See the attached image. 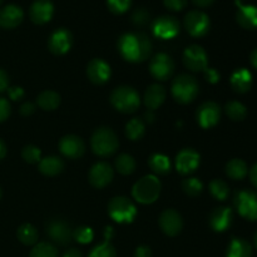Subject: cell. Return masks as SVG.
Returning <instances> with one entry per match:
<instances>
[{"label": "cell", "instance_id": "54", "mask_svg": "<svg viewBox=\"0 0 257 257\" xmlns=\"http://www.w3.org/2000/svg\"><path fill=\"white\" fill-rule=\"evenodd\" d=\"M251 64L253 65L255 69H257V48L251 53Z\"/></svg>", "mask_w": 257, "mask_h": 257}, {"label": "cell", "instance_id": "31", "mask_svg": "<svg viewBox=\"0 0 257 257\" xmlns=\"http://www.w3.org/2000/svg\"><path fill=\"white\" fill-rule=\"evenodd\" d=\"M148 166L157 175H167L171 171L170 158L161 153H155L148 160Z\"/></svg>", "mask_w": 257, "mask_h": 257}, {"label": "cell", "instance_id": "45", "mask_svg": "<svg viewBox=\"0 0 257 257\" xmlns=\"http://www.w3.org/2000/svg\"><path fill=\"white\" fill-rule=\"evenodd\" d=\"M203 72H205L206 79H207L210 83H212V84H216V83L220 80V73H218L216 69H213V68L207 67Z\"/></svg>", "mask_w": 257, "mask_h": 257}, {"label": "cell", "instance_id": "6", "mask_svg": "<svg viewBox=\"0 0 257 257\" xmlns=\"http://www.w3.org/2000/svg\"><path fill=\"white\" fill-rule=\"evenodd\" d=\"M108 213L110 218L118 223H131L137 215L136 206L127 197L118 196L108 203Z\"/></svg>", "mask_w": 257, "mask_h": 257}, {"label": "cell", "instance_id": "51", "mask_svg": "<svg viewBox=\"0 0 257 257\" xmlns=\"http://www.w3.org/2000/svg\"><path fill=\"white\" fill-rule=\"evenodd\" d=\"M63 257H83V256L79 250H77V248H70V250H68L67 252L64 253V256Z\"/></svg>", "mask_w": 257, "mask_h": 257}, {"label": "cell", "instance_id": "33", "mask_svg": "<svg viewBox=\"0 0 257 257\" xmlns=\"http://www.w3.org/2000/svg\"><path fill=\"white\" fill-rule=\"evenodd\" d=\"M225 112L228 115V118L235 120V122H241L247 115V109H246L245 105L240 102H236V100H231L226 104Z\"/></svg>", "mask_w": 257, "mask_h": 257}, {"label": "cell", "instance_id": "35", "mask_svg": "<svg viewBox=\"0 0 257 257\" xmlns=\"http://www.w3.org/2000/svg\"><path fill=\"white\" fill-rule=\"evenodd\" d=\"M115 168H117L118 172L122 173V175H131V173L135 172L136 170L135 158H133L132 156L127 155V153H122V155L118 156V158L115 160Z\"/></svg>", "mask_w": 257, "mask_h": 257}, {"label": "cell", "instance_id": "25", "mask_svg": "<svg viewBox=\"0 0 257 257\" xmlns=\"http://www.w3.org/2000/svg\"><path fill=\"white\" fill-rule=\"evenodd\" d=\"M166 99V90L162 85L152 84L147 88L145 92V105L148 108V110H155L158 107L162 105V103Z\"/></svg>", "mask_w": 257, "mask_h": 257}, {"label": "cell", "instance_id": "49", "mask_svg": "<svg viewBox=\"0 0 257 257\" xmlns=\"http://www.w3.org/2000/svg\"><path fill=\"white\" fill-rule=\"evenodd\" d=\"M152 252H151V248L148 246H140V247L136 248L135 257H151Z\"/></svg>", "mask_w": 257, "mask_h": 257}, {"label": "cell", "instance_id": "41", "mask_svg": "<svg viewBox=\"0 0 257 257\" xmlns=\"http://www.w3.org/2000/svg\"><path fill=\"white\" fill-rule=\"evenodd\" d=\"M132 0H107V7L113 14H124L130 9Z\"/></svg>", "mask_w": 257, "mask_h": 257}, {"label": "cell", "instance_id": "38", "mask_svg": "<svg viewBox=\"0 0 257 257\" xmlns=\"http://www.w3.org/2000/svg\"><path fill=\"white\" fill-rule=\"evenodd\" d=\"M182 190L186 195H188L190 197H196V196L201 195L203 190V185L198 178L191 177L187 178L182 182Z\"/></svg>", "mask_w": 257, "mask_h": 257}, {"label": "cell", "instance_id": "7", "mask_svg": "<svg viewBox=\"0 0 257 257\" xmlns=\"http://www.w3.org/2000/svg\"><path fill=\"white\" fill-rule=\"evenodd\" d=\"M233 203L237 212L248 221H257V192L242 190L236 192Z\"/></svg>", "mask_w": 257, "mask_h": 257}, {"label": "cell", "instance_id": "56", "mask_svg": "<svg viewBox=\"0 0 257 257\" xmlns=\"http://www.w3.org/2000/svg\"><path fill=\"white\" fill-rule=\"evenodd\" d=\"M255 246L257 247V232L255 233Z\"/></svg>", "mask_w": 257, "mask_h": 257}, {"label": "cell", "instance_id": "15", "mask_svg": "<svg viewBox=\"0 0 257 257\" xmlns=\"http://www.w3.org/2000/svg\"><path fill=\"white\" fill-rule=\"evenodd\" d=\"M59 150L64 157L77 160V158L82 157L85 152L84 141L74 135L64 136L59 141Z\"/></svg>", "mask_w": 257, "mask_h": 257}, {"label": "cell", "instance_id": "23", "mask_svg": "<svg viewBox=\"0 0 257 257\" xmlns=\"http://www.w3.org/2000/svg\"><path fill=\"white\" fill-rule=\"evenodd\" d=\"M238 10L236 14V20L242 28L248 30L257 28V7L253 5H243L240 0H236Z\"/></svg>", "mask_w": 257, "mask_h": 257}, {"label": "cell", "instance_id": "58", "mask_svg": "<svg viewBox=\"0 0 257 257\" xmlns=\"http://www.w3.org/2000/svg\"><path fill=\"white\" fill-rule=\"evenodd\" d=\"M2 2H3V0H0V4H2Z\"/></svg>", "mask_w": 257, "mask_h": 257}, {"label": "cell", "instance_id": "39", "mask_svg": "<svg viewBox=\"0 0 257 257\" xmlns=\"http://www.w3.org/2000/svg\"><path fill=\"white\" fill-rule=\"evenodd\" d=\"M93 237H94V233H93L92 228L87 227V226H80L73 231V238L82 245L92 242Z\"/></svg>", "mask_w": 257, "mask_h": 257}, {"label": "cell", "instance_id": "9", "mask_svg": "<svg viewBox=\"0 0 257 257\" xmlns=\"http://www.w3.org/2000/svg\"><path fill=\"white\" fill-rule=\"evenodd\" d=\"M175 70V63L172 58L166 53H158L150 63V72L153 78L158 80H167Z\"/></svg>", "mask_w": 257, "mask_h": 257}, {"label": "cell", "instance_id": "11", "mask_svg": "<svg viewBox=\"0 0 257 257\" xmlns=\"http://www.w3.org/2000/svg\"><path fill=\"white\" fill-rule=\"evenodd\" d=\"M183 63H185L186 68H188L192 72L205 70L208 63L207 53L200 45H190L183 52Z\"/></svg>", "mask_w": 257, "mask_h": 257}, {"label": "cell", "instance_id": "27", "mask_svg": "<svg viewBox=\"0 0 257 257\" xmlns=\"http://www.w3.org/2000/svg\"><path fill=\"white\" fill-rule=\"evenodd\" d=\"M112 235H113V228L112 227L105 228L104 242L95 246V247L90 251L89 256L88 257H115L117 256L115 248L113 247V245L110 243Z\"/></svg>", "mask_w": 257, "mask_h": 257}, {"label": "cell", "instance_id": "50", "mask_svg": "<svg viewBox=\"0 0 257 257\" xmlns=\"http://www.w3.org/2000/svg\"><path fill=\"white\" fill-rule=\"evenodd\" d=\"M250 178H251V182H252V185L257 188V163L253 166L252 168H251Z\"/></svg>", "mask_w": 257, "mask_h": 257}, {"label": "cell", "instance_id": "42", "mask_svg": "<svg viewBox=\"0 0 257 257\" xmlns=\"http://www.w3.org/2000/svg\"><path fill=\"white\" fill-rule=\"evenodd\" d=\"M132 22L137 27H143V25H146L150 22V13L145 8L136 9L132 14Z\"/></svg>", "mask_w": 257, "mask_h": 257}, {"label": "cell", "instance_id": "57", "mask_svg": "<svg viewBox=\"0 0 257 257\" xmlns=\"http://www.w3.org/2000/svg\"><path fill=\"white\" fill-rule=\"evenodd\" d=\"M0 198H2V188H0Z\"/></svg>", "mask_w": 257, "mask_h": 257}, {"label": "cell", "instance_id": "46", "mask_svg": "<svg viewBox=\"0 0 257 257\" xmlns=\"http://www.w3.org/2000/svg\"><path fill=\"white\" fill-rule=\"evenodd\" d=\"M8 94H9L10 99L19 100L24 97V90L20 87H10L8 88Z\"/></svg>", "mask_w": 257, "mask_h": 257}, {"label": "cell", "instance_id": "34", "mask_svg": "<svg viewBox=\"0 0 257 257\" xmlns=\"http://www.w3.org/2000/svg\"><path fill=\"white\" fill-rule=\"evenodd\" d=\"M145 123L140 118H133L125 125V135L131 141H138L145 135Z\"/></svg>", "mask_w": 257, "mask_h": 257}, {"label": "cell", "instance_id": "22", "mask_svg": "<svg viewBox=\"0 0 257 257\" xmlns=\"http://www.w3.org/2000/svg\"><path fill=\"white\" fill-rule=\"evenodd\" d=\"M233 213L230 207H217L211 212L210 226L216 232H223L231 226Z\"/></svg>", "mask_w": 257, "mask_h": 257}, {"label": "cell", "instance_id": "32", "mask_svg": "<svg viewBox=\"0 0 257 257\" xmlns=\"http://www.w3.org/2000/svg\"><path fill=\"white\" fill-rule=\"evenodd\" d=\"M18 240L23 243V245L32 246L38 242V231L30 223H24L20 226L17 231Z\"/></svg>", "mask_w": 257, "mask_h": 257}, {"label": "cell", "instance_id": "18", "mask_svg": "<svg viewBox=\"0 0 257 257\" xmlns=\"http://www.w3.org/2000/svg\"><path fill=\"white\" fill-rule=\"evenodd\" d=\"M200 166V155L192 148H185L176 157V168L181 175H190Z\"/></svg>", "mask_w": 257, "mask_h": 257}, {"label": "cell", "instance_id": "13", "mask_svg": "<svg viewBox=\"0 0 257 257\" xmlns=\"http://www.w3.org/2000/svg\"><path fill=\"white\" fill-rule=\"evenodd\" d=\"M73 45V35L65 28H59L54 30L48 40L49 50L55 55H63L70 50Z\"/></svg>", "mask_w": 257, "mask_h": 257}, {"label": "cell", "instance_id": "44", "mask_svg": "<svg viewBox=\"0 0 257 257\" xmlns=\"http://www.w3.org/2000/svg\"><path fill=\"white\" fill-rule=\"evenodd\" d=\"M10 103L4 98H0V122H4L10 115Z\"/></svg>", "mask_w": 257, "mask_h": 257}, {"label": "cell", "instance_id": "52", "mask_svg": "<svg viewBox=\"0 0 257 257\" xmlns=\"http://www.w3.org/2000/svg\"><path fill=\"white\" fill-rule=\"evenodd\" d=\"M192 2H193V4L197 5V7L206 8V7H208V5L212 4L215 0H192Z\"/></svg>", "mask_w": 257, "mask_h": 257}, {"label": "cell", "instance_id": "30", "mask_svg": "<svg viewBox=\"0 0 257 257\" xmlns=\"http://www.w3.org/2000/svg\"><path fill=\"white\" fill-rule=\"evenodd\" d=\"M247 165L240 158H233L226 165V175L232 180H242L247 176Z\"/></svg>", "mask_w": 257, "mask_h": 257}, {"label": "cell", "instance_id": "53", "mask_svg": "<svg viewBox=\"0 0 257 257\" xmlns=\"http://www.w3.org/2000/svg\"><path fill=\"white\" fill-rule=\"evenodd\" d=\"M5 155H7V146L3 142V140H0V160H3Z\"/></svg>", "mask_w": 257, "mask_h": 257}, {"label": "cell", "instance_id": "36", "mask_svg": "<svg viewBox=\"0 0 257 257\" xmlns=\"http://www.w3.org/2000/svg\"><path fill=\"white\" fill-rule=\"evenodd\" d=\"M210 192L216 200L225 201L230 195L228 185L222 180H213L210 182Z\"/></svg>", "mask_w": 257, "mask_h": 257}, {"label": "cell", "instance_id": "5", "mask_svg": "<svg viewBox=\"0 0 257 257\" xmlns=\"http://www.w3.org/2000/svg\"><path fill=\"white\" fill-rule=\"evenodd\" d=\"M110 103L117 110L122 113H133L140 107V94L137 90L128 85L115 88L110 94Z\"/></svg>", "mask_w": 257, "mask_h": 257}, {"label": "cell", "instance_id": "26", "mask_svg": "<svg viewBox=\"0 0 257 257\" xmlns=\"http://www.w3.org/2000/svg\"><path fill=\"white\" fill-rule=\"evenodd\" d=\"M63 170H64V162H63L62 158L55 157V156L43 158L39 162V171L44 176L53 177V176L62 173Z\"/></svg>", "mask_w": 257, "mask_h": 257}, {"label": "cell", "instance_id": "48", "mask_svg": "<svg viewBox=\"0 0 257 257\" xmlns=\"http://www.w3.org/2000/svg\"><path fill=\"white\" fill-rule=\"evenodd\" d=\"M9 88V77L3 69H0V93Z\"/></svg>", "mask_w": 257, "mask_h": 257}, {"label": "cell", "instance_id": "4", "mask_svg": "<svg viewBox=\"0 0 257 257\" xmlns=\"http://www.w3.org/2000/svg\"><path fill=\"white\" fill-rule=\"evenodd\" d=\"M161 182L156 176L147 175L138 180L132 188V196L142 205L153 203L161 193Z\"/></svg>", "mask_w": 257, "mask_h": 257}, {"label": "cell", "instance_id": "24", "mask_svg": "<svg viewBox=\"0 0 257 257\" xmlns=\"http://www.w3.org/2000/svg\"><path fill=\"white\" fill-rule=\"evenodd\" d=\"M231 87L236 93H247L252 87V75L245 68L235 70L231 75Z\"/></svg>", "mask_w": 257, "mask_h": 257}, {"label": "cell", "instance_id": "55", "mask_svg": "<svg viewBox=\"0 0 257 257\" xmlns=\"http://www.w3.org/2000/svg\"><path fill=\"white\" fill-rule=\"evenodd\" d=\"M145 117H146V120H147L148 123H152L153 120H155V114H153V110H148V112L145 114Z\"/></svg>", "mask_w": 257, "mask_h": 257}, {"label": "cell", "instance_id": "16", "mask_svg": "<svg viewBox=\"0 0 257 257\" xmlns=\"http://www.w3.org/2000/svg\"><path fill=\"white\" fill-rule=\"evenodd\" d=\"M112 166L108 165L107 162H98L90 168L89 171V182L93 187L103 188L109 185L113 180Z\"/></svg>", "mask_w": 257, "mask_h": 257}, {"label": "cell", "instance_id": "20", "mask_svg": "<svg viewBox=\"0 0 257 257\" xmlns=\"http://www.w3.org/2000/svg\"><path fill=\"white\" fill-rule=\"evenodd\" d=\"M54 13L50 0H35L29 9V17L34 24L43 25L49 22Z\"/></svg>", "mask_w": 257, "mask_h": 257}, {"label": "cell", "instance_id": "10", "mask_svg": "<svg viewBox=\"0 0 257 257\" xmlns=\"http://www.w3.org/2000/svg\"><path fill=\"white\" fill-rule=\"evenodd\" d=\"M47 235L59 246H67L73 240V230L65 221L50 220L47 225Z\"/></svg>", "mask_w": 257, "mask_h": 257}, {"label": "cell", "instance_id": "28", "mask_svg": "<svg viewBox=\"0 0 257 257\" xmlns=\"http://www.w3.org/2000/svg\"><path fill=\"white\" fill-rule=\"evenodd\" d=\"M226 257H252V247L243 238H232Z\"/></svg>", "mask_w": 257, "mask_h": 257}, {"label": "cell", "instance_id": "21", "mask_svg": "<svg viewBox=\"0 0 257 257\" xmlns=\"http://www.w3.org/2000/svg\"><path fill=\"white\" fill-rule=\"evenodd\" d=\"M24 19V13L18 5L9 4L0 9V27L4 29L17 28Z\"/></svg>", "mask_w": 257, "mask_h": 257}, {"label": "cell", "instance_id": "8", "mask_svg": "<svg viewBox=\"0 0 257 257\" xmlns=\"http://www.w3.org/2000/svg\"><path fill=\"white\" fill-rule=\"evenodd\" d=\"M210 18L201 10H191L185 17V28L195 38L205 37L210 30Z\"/></svg>", "mask_w": 257, "mask_h": 257}, {"label": "cell", "instance_id": "40", "mask_svg": "<svg viewBox=\"0 0 257 257\" xmlns=\"http://www.w3.org/2000/svg\"><path fill=\"white\" fill-rule=\"evenodd\" d=\"M22 157L28 163H38L42 160V152H40V150L38 147L29 145L23 148Z\"/></svg>", "mask_w": 257, "mask_h": 257}, {"label": "cell", "instance_id": "29", "mask_svg": "<svg viewBox=\"0 0 257 257\" xmlns=\"http://www.w3.org/2000/svg\"><path fill=\"white\" fill-rule=\"evenodd\" d=\"M38 105L43 110H54L60 104V95L54 90H44L38 95Z\"/></svg>", "mask_w": 257, "mask_h": 257}, {"label": "cell", "instance_id": "37", "mask_svg": "<svg viewBox=\"0 0 257 257\" xmlns=\"http://www.w3.org/2000/svg\"><path fill=\"white\" fill-rule=\"evenodd\" d=\"M29 257H58V250L49 242H39L33 247Z\"/></svg>", "mask_w": 257, "mask_h": 257}, {"label": "cell", "instance_id": "14", "mask_svg": "<svg viewBox=\"0 0 257 257\" xmlns=\"http://www.w3.org/2000/svg\"><path fill=\"white\" fill-rule=\"evenodd\" d=\"M197 122L202 128L215 127L221 118V107L216 102H205L198 107L196 113Z\"/></svg>", "mask_w": 257, "mask_h": 257}, {"label": "cell", "instance_id": "43", "mask_svg": "<svg viewBox=\"0 0 257 257\" xmlns=\"http://www.w3.org/2000/svg\"><path fill=\"white\" fill-rule=\"evenodd\" d=\"M163 4L167 9L172 10V12H180L186 8L187 0H163Z\"/></svg>", "mask_w": 257, "mask_h": 257}, {"label": "cell", "instance_id": "17", "mask_svg": "<svg viewBox=\"0 0 257 257\" xmlns=\"http://www.w3.org/2000/svg\"><path fill=\"white\" fill-rule=\"evenodd\" d=\"M160 227L167 236H177L183 228V220L177 211L166 210L160 216Z\"/></svg>", "mask_w": 257, "mask_h": 257}, {"label": "cell", "instance_id": "47", "mask_svg": "<svg viewBox=\"0 0 257 257\" xmlns=\"http://www.w3.org/2000/svg\"><path fill=\"white\" fill-rule=\"evenodd\" d=\"M34 110H35V105L33 104V103L27 102V103H24V104H22V107H20V114L28 117V115L33 114V113H34Z\"/></svg>", "mask_w": 257, "mask_h": 257}, {"label": "cell", "instance_id": "19", "mask_svg": "<svg viewBox=\"0 0 257 257\" xmlns=\"http://www.w3.org/2000/svg\"><path fill=\"white\" fill-rule=\"evenodd\" d=\"M87 75L92 83L97 85L105 84L110 78V67L100 58H95L88 63Z\"/></svg>", "mask_w": 257, "mask_h": 257}, {"label": "cell", "instance_id": "1", "mask_svg": "<svg viewBox=\"0 0 257 257\" xmlns=\"http://www.w3.org/2000/svg\"><path fill=\"white\" fill-rule=\"evenodd\" d=\"M118 50L128 62H145L152 53V43L145 33H125L118 40Z\"/></svg>", "mask_w": 257, "mask_h": 257}, {"label": "cell", "instance_id": "12", "mask_svg": "<svg viewBox=\"0 0 257 257\" xmlns=\"http://www.w3.org/2000/svg\"><path fill=\"white\" fill-rule=\"evenodd\" d=\"M152 32L160 39H171L180 33V23L175 17L162 15L152 23Z\"/></svg>", "mask_w": 257, "mask_h": 257}, {"label": "cell", "instance_id": "2", "mask_svg": "<svg viewBox=\"0 0 257 257\" xmlns=\"http://www.w3.org/2000/svg\"><path fill=\"white\" fill-rule=\"evenodd\" d=\"M171 92L176 102L188 104L196 99L200 92V87L195 77L190 74H180L173 79Z\"/></svg>", "mask_w": 257, "mask_h": 257}, {"label": "cell", "instance_id": "3", "mask_svg": "<svg viewBox=\"0 0 257 257\" xmlns=\"http://www.w3.org/2000/svg\"><path fill=\"white\" fill-rule=\"evenodd\" d=\"M90 146L93 152L99 157H109L118 150V138L110 128L102 127L94 131L90 138Z\"/></svg>", "mask_w": 257, "mask_h": 257}]
</instances>
